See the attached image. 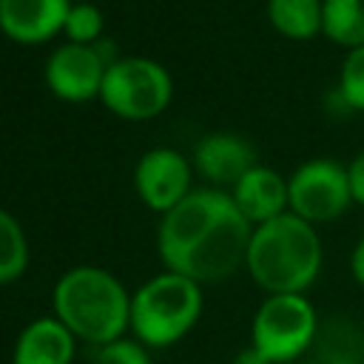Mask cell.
<instances>
[{"instance_id": "277c9868", "label": "cell", "mask_w": 364, "mask_h": 364, "mask_svg": "<svg viewBox=\"0 0 364 364\" xmlns=\"http://www.w3.org/2000/svg\"><path fill=\"white\" fill-rule=\"evenodd\" d=\"M318 333V316L307 293L267 296L250 321V347L270 364H296Z\"/></svg>"}, {"instance_id": "ffe728a7", "label": "cell", "mask_w": 364, "mask_h": 364, "mask_svg": "<svg viewBox=\"0 0 364 364\" xmlns=\"http://www.w3.org/2000/svg\"><path fill=\"white\" fill-rule=\"evenodd\" d=\"M88 364H154V361H151V353L142 341H136L134 336L131 338L122 336V338H114L108 344L91 347Z\"/></svg>"}, {"instance_id": "7c38bea8", "label": "cell", "mask_w": 364, "mask_h": 364, "mask_svg": "<svg viewBox=\"0 0 364 364\" xmlns=\"http://www.w3.org/2000/svg\"><path fill=\"white\" fill-rule=\"evenodd\" d=\"M71 0H0V31L20 46H40L63 34Z\"/></svg>"}, {"instance_id": "5bb4252c", "label": "cell", "mask_w": 364, "mask_h": 364, "mask_svg": "<svg viewBox=\"0 0 364 364\" xmlns=\"http://www.w3.org/2000/svg\"><path fill=\"white\" fill-rule=\"evenodd\" d=\"M77 353L74 333L51 313L28 321L11 350V364H71Z\"/></svg>"}, {"instance_id": "6da1fadb", "label": "cell", "mask_w": 364, "mask_h": 364, "mask_svg": "<svg viewBox=\"0 0 364 364\" xmlns=\"http://www.w3.org/2000/svg\"><path fill=\"white\" fill-rule=\"evenodd\" d=\"M318 228L296 213H282L250 233L245 270L267 293H307L321 273Z\"/></svg>"}, {"instance_id": "9a60e30c", "label": "cell", "mask_w": 364, "mask_h": 364, "mask_svg": "<svg viewBox=\"0 0 364 364\" xmlns=\"http://www.w3.org/2000/svg\"><path fill=\"white\" fill-rule=\"evenodd\" d=\"M267 23L284 40L324 37V0H267Z\"/></svg>"}, {"instance_id": "2e32d148", "label": "cell", "mask_w": 364, "mask_h": 364, "mask_svg": "<svg viewBox=\"0 0 364 364\" xmlns=\"http://www.w3.org/2000/svg\"><path fill=\"white\" fill-rule=\"evenodd\" d=\"M324 37L336 46H364V0H324Z\"/></svg>"}, {"instance_id": "e0dca14e", "label": "cell", "mask_w": 364, "mask_h": 364, "mask_svg": "<svg viewBox=\"0 0 364 364\" xmlns=\"http://www.w3.org/2000/svg\"><path fill=\"white\" fill-rule=\"evenodd\" d=\"M28 267V236L14 213L0 208V284L17 282Z\"/></svg>"}, {"instance_id": "8992f818", "label": "cell", "mask_w": 364, "mask_h": 364, "mask_svg": "<svg viewBox=\"0 0 364 364\" xmlns=\"http://www.w3.org/2000/svg\"><path fill=\"white\" fill-rule=\"evenodd\" d=\"M290 213L301 216L310 225H327L347 213L353 205L347 162L330 156H313L293 168L287 176Z\"/></svg>"}, {"instance_id": "3957f363", "label": "cell", "mask_w": 364, "mask_h": 364, "mask_svg": "<svg viewBox=\"0 0 364 364\" xmlns=\"http://www.w3.org/2000/svg\"><path fill=\"white\" fill-rule=\"evenodd\" d=\"M202 307V284L165 267L131 293V336L148 350L171 347L196 327Z\"/></svg>"}, {"instance_id": "8fae6325", "label": "cell", "mask_w": 364, "mask_h": 364, "mask_svg": "<svg viewBox=\"0 0 364 364\" xmlns=\"http://www.w3.org/2000/svg\"><path fill=\"white\" fill-rule=\"evenodd\" d=\"M191 162L193 171L210 182V188L230 191L253 165H259V154L247 136L233 131H213L196 142Z\"/></svg>"}, {"instance_id": "cb8c5ba5", "label": "cell", "mask_w": 364, "mask_h": 364, "mask_svg": "<svg viewBox=\"0 0 364 364\" xmlns=\"http://www.w3.org/2000/svg\"><path fill=\"white\" fill-rule=\"evenodd\" d=\"M336 364H361V361H353V358H344V361H336Z\"/></svg>"}, {"instance_id": "5b68a950", "label": "cell", "mask_w": 364, "mask_h": 364, "mask_svg": "<svg viewBox=\"0 0 364 364\" xmlns=\"http://www.w3.org/2000/svg\"><path fill=\"white\" fill-rule=\"evenodd\" d=\"M173 97L168 68L151 57H117L102 77L100 102L119 119H154Z\"/></svg>"}, {"instance_id": "7a4b0ae2", "label": "cell", "mask_w": 364, "mask_h": 364, "mask_svg": "<svg viewBox=\"0 0 364 364\" xmlns=\"http://www.w3.org/2000/svg\"><path fill=\"white\" fill-rule=\"evenodd\" d=\"M54 316L88 347L108 344L131 333V293L105 267H68L51 290Z\"/></svg>"}, {"instance_id": "d4e9b609", "label": "cell", "mask_w": 364, "mask_h": 364, "mask_svg": "<svg viewBox=\"0 0 364 364\" xmlns=\"http://www.w3.org/2000/svg\"><path fill=\"white\" fill-rule=\"evenodd\" d=\"M296 364H304V361H296Z\"/></svg>"}, {"instance_id": "603a6c76", "label": "cell", "mask_w": 364, "mask_h": 364, "mask_svg": "<svg viewBox=\"0 0 364 364\" xmlns=\"http://www.w3.org/2000/svg\"><path fill=\"white\" fill-rule=\"evenodd\" d=\"M233 364H270V361H267L256 347H245V350L233 358Z\"/></svg>"}, {"instance_id": "ac0fdd59", "label": "cell", "mask_w": 364, "mask_h": 364, "mask_svg": "<svg viewBox=\"0 0 364 364\" xmlns=\"http://www.w3.org/2000/svg\"><path fill=\"white\" fill-rule=\"evenodd\" d=\"M105 31V17L94 0H74L68 6L65 23H63V37L65 43H80V46H97Z\"/></svg>"}, {"instance_id": "44dd1931", "label": "cell", "mask_w": 364, "mask_h": 364, "mask_svg": "<svg viewBox=\"0 0 364 364\" xmlns=\"http://www.w3.org/2000/svg\"><path fill=\"white\" fill-rule=\"evenodd\" d=\"M347 179H350L353 205H361L364 208V148L347 162Z\"/></svg>"}, {"instance_id": "4fadbf2b", "label": "cell", "mask_w": 364, "mask_h": 364, "mask_svg": "<svg viewBox=\"0 0 364 364\" xmlns=\"http://www.w3.org/2000/svg\"><path fill=\"white\" fill-rule=\"evenodd\" d=\"M233 205L239 213L256 228L264 225L282 213L290 210V193H287V176H282L270 165H253L230 191Z\"/></svg>"}, {"instance_id": "9c48e42d", "label": "cell", "mask_w": 364, "mask_h": 364, "mask_svg": "<svg viewBox=\"0 0 364 364\" xmlns=\"http://www.w3.org/2000/svg\"><path fill=\"white\" fill-rule=\"evenodd\" d=\"M193 162L168 145L145 151L134 165V188L145 208L156 210L159 216L171 210L176 202H182L193 188Z\"/></svg>"}, {"instance_id": "30bf717a", "label": "cell", "mask_w": 364, "mask_h": 364, "mask_svg": "<svg viewBox=\"0 0 364 364\" xmlns=\"http://www.w3.org/2000/svg\"><path fill=\"white\" fill-rule=\"evenodd\" d=\"M105 68H108V63L97 46L63 43L48 54L46 68H43V80L57 100L88 102L94 97L100 100Z\"/></svg>"}, {"instance_id": "7402d4cb", "label": "cell", "mask_w": 364, "mask_h": 364, "mask_svg": "<svg viewBox=\"0 0 364 364\" xmlns=\"http://www.w3.org/2000/svg\"><path fill=\"white\" fill-rule=\"evenodd\" d=\"M350 273H353V279L364 287V236L355 242V247H353V253H350Z\"/></svg>"}, {"instance_id": "d6986e66", "label": "cell", "mask_w": 364, "mask_h": 364, "mask_svg": "<svg viewBox=\"0 0 364 364\" xmlns=\"http://www.w3.org/2000/svg\"><path fill=\"white\" fill-rule=\"evenodd\" d=\"M336 94H338V102H344V108L364 114V46L347 48L338 68Z\"/></svg>"}, {"instance_id": "52a82bcc", "label": "cell", "mask_w": 364, "mask_h": 364, "mask_svg": "<svg viewBox=\"0 0 364 364\" xmlns=\"http://www.w3.org/2000/svg\"><path fill=\"white\" fill-rule=\"evenodd\" d=\"M233 208L228 191L219 188H193L182 202L159 216L156 250L165 267H176L179 259Z\"/></svg>"}, {"instance_id": "484cf974", "label": "cell", "mask_w": 364, "mask_h": 364, "mask_svg": "<svg viewBox=\"0 0 364 364\" xmlns=\"http://www.w3.org/2000/svg\"><path fill=\"white\" fill-rule=\"evenodd\" d=\"M71 3H74V0H71Z\"/></svg>"}, {"instance_id": "ba28073f", "label": "cell", "mask_w": 364, "mask_h": 364, "mask_svg": "<svg viewBox=\"0 0 364 364\" xmlns=\"http://www.w3.org/2000/svg\"><path fill=\"white\" fill-rule=\"evenodd\" d=\"M250 233L253 225L239 213V208L233 205L182 259L176 267V273L191 276L199 284H213L222 282L228 276H233L239 267H245L247 259V247H250Z\"/></svg>"}]
</instances>
